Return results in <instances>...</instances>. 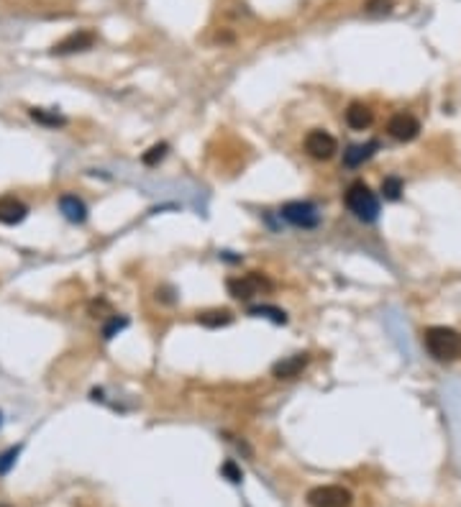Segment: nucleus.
<instances>
[{"label": "nucleus", "instance_id": "f3484780", "mask_svg": "<svg viewBox=\"0 0 461 507\" xmlns=\"http://www.w3.org/2000/svg\"><path fill=\"white\" fill-rule=\"evenodd\" d=\"M167 149H169L167 143H157V146H151V149L146 151V154H143L141 162H143V164H146V166H157V164H159V162H162V159L167 157Z\"/></svg>", "mask_w": 461, "mask_h": 507}, {"label": "nucleus", "instance_id": "2eb2a0df", "mask_svg": "<svg viewBox=\"0 0 461 507\" xmlns=\"http://www.w3.org/2000/svg\"><path fill=\"white\" fill-rule=\"evenodd\" d=\"M251 315H256V318H269V320H274V323H287V315H285V310H279V308H272V305H256V308H251L249 310Z\"/></svg>", "mask_w": 461, "mask_h": 507}, {"label": "nucleus", "instance_id": "423d86ee", "mask_svg": "<svg viewBox=\"0 0 461 507\" xmlns=\"http://www.w3.org/2000/svg\"><path fill=\"white\" fill-rule=\"evenodd\" d=\"M336 149H338L336 139L328 134V131H320V128L311 131L308 139H305V151H308L313 159H331L336 154Z\"/></svg>", "mask_w": 461, "mask_h": 507}, {"label": "nucleus", "instance_id": "39448f33", "mask_svg": "<svg viewBox=\"0 0 461 507\" xmlns=\"http://www.w3.org/2000/svg\"><path fill=\"white\" fill-rule=\"evenodd\" d=\"M279 215L285 218L287 223H292L297 228H315L320 223V215L315 210L313 203H302V200H292V203H285Z\"/></svg>", "mask_w": 461, "mask_h": 507}, {"label": "nucleus", "instance_id": "4468645a", "mask_svg": "<svg viewBox=\"0 0 461 507\" xmlns=\"http://www.w3.org/2000/svg\"><path fill=\"white\" fill-rule=\"evenodd\" d=\"M233 320L230 310H208V313H200L198 323L205 325V328H221V325H228Z\"/></svg>", "mask_w": 461, "mask_h": 507}, {"label": "nucleus", "instance_id": "a211bd4d", "mask_svg": "<svg viewBox=\"0 0 461 507\" xmlns=\"http://www.w3.org/2000/svg\"><path fill=\"white\" fill-rule=\"evenodd\" d=\"M31 118L39 120V123H44V126H64L62 116H56V113H47V111H41V108H33Z\"/></svg>", "mask_w": 461, "mask_h": 507}, {"label": "nucleus", "instance_id": "b1692460", "mask_svg": "<svg viewBox=\"0 0 461 507\" xmlns=\"http://www.w3.org/2000/svg\"><path fill=\"white\" fill-rule=\"evenodd\" d=\"M0 507H3V505H0Z\"/></svg>", "mask_w": 461, "mask_h": 507}, {"label": "nucleus", "instance_id": "1a4fd4ad", "mask_svg": "<svg viewBox=\"0 0 461 507\" xmlns=\"http://www.w3.org/2000/svg\"><path fill=\"white\" fill-rule=\"evenodd\" d=\"M93 44H95V36L90 31H75L64 41H59L52 52H54V54H72V52H85V49H90Z\"/></svg>", "mask_w": 461, "mask_h": 507}, {"label": "nucleus", "instance_id": "412c9836", "mask_svg": "<svg viewBox=\"0 0 461 507\" xmlns=\"http://www.w3.org/2000/svg\"><path fill=\"white\" fill-rule=\"evenodd\" d=\"M221 471H223V476H228V482H233V484H239L241 482V469L233 464V461H226L221 467Z\"/></svg>", "mask_w": 461, "mask_h": 507}, {"label": "nucleus", "instance_id": "f03ea898", "mask_svg": "<svg viewBox=\"0 0 461 507\" xmlns=\"http://www.w3.org/2000/svg\"><path fill=\"white\" fill-rule=\"evenodd\" d=\"M343 200H346V208L357 215L359 221H364V223L377 221V215H380V200H377V195L369 190V185L359 182V180L357 182H351L346 195H343Z\"/></svg>", "mask_w": 461, "mask_h": 507}, {"label": "nucleus", "instance_id": "4be33fe9", "mask_svg": "<svg viewBox=\"0 0 461 507\" xmlns=\"http://www.w3.org/2000/svg\"><path fill=\"white\" fill-rule=\"evenodd\" d=\"M126 325H128V320H126V318H120V320H118V318H113V320H111V325H105L103 336H105V338H113V336H116V333H118V331H123V328H126Z\"/></svg>", "mask_w": 461, "mask_h": 507}, {"label": "nucleus", "instance_id": "5701e85b", "mask_svg": "<svg viewBox=\"0 0 461 507\" xmlns=\"http://www.w3.org/2000/svg\"><path fill=\"white\" fill-rule=\"evenodd\" d=\"M0 423H3V415H0Z\"/></svg>", "mask_w": 461, "mask_h": 507}, {"label": "nucleus", "instance_id": "aec40b11", "mask_svg": "<svg viewBox=\"0 0 461 507\" xmlns=\"http://www.w3.org/2000/svg\"><path fill=\"white\" fill-rule=\"evenodd\" d=\"M392 10V0H369L366 3V13L372 16H382V13H390Z\"/></svg>", "mask_w": 461, "mask_h": 507}, {"label": "nucleus", "instance_id": "6e6552de", "mask_svg": "<svg viewBox=\"0 0 461 507\" xmlns=\"http://www.w3.org/2000/svg\"><path fill=\"white\" fill-rule=\"evenodd\" d=\"M308 361H311L308 354H295V357H287L272 366V374H274L277 380H295V377H300V372L308 366Z\"/></svg>", "mask_w": 461, "mask_h": 507}, {"label": "nucleus", "instance_id": "dca6fc26", "mask_svg": "<svg viewBox=\"0 0 461 507\" xmlns=\"http://www.w3.org/2000/svg\"><path fill=\"white\" fill-rule=\"evenodd\" d=\"M382 195H384V200H400V195H403V180L400 177L382 180Z\"/></svg>", "mask_w": 461, "mask_h": 507}, {"label": "nucleus", "instance_id": "20e7f679", "mask_svg": "<svg viewBox=\"0 0 461 507\" xmlns=\"http://www.w3.org/2000/svg\"><path fill=\"white\" fill-rule=\"evenodd\" d=\"M354 497L346 487L338 484H323L308 492V505L311 507H351Z\"/></svg>", "mask_w": 461, "mask_h": 507}, {"label": "nucleus", "instance_id": "9d476101", "mask_svg": "<svg viewBox=\"0 0 461 507\" xmlns=\"http://www.w3.org/2000/svg\"><path fill=\"white\" fill-rule=\"evenodd\" d=\"M29 213V208L16 200L13 195H6V198H0V223H6V226H16L21 223Z\"/></svg>", "mask_w": 461, "mask_h": 507}, {"label": "nucleus", "instance_id": "0eeeda50", "mask_svg": "<svg viewBox=\"0 0 461 507\" xmlns=\"http://www.w3.org/2000/svg\"><path fill=\"white\" fill-rule=\"evenodd\" d=\"M387 131L398 141H413L415 136L421 134V120L415 118V116H410V113H398V116L390 118Z\"/></svg>", "mask_w": 461, "mask_h": 507}, {"label": "nucleus", "instance_id": "f257e3e1", "mask_svg": "<svg viewBox=\"0 0 461 507\" xmlns=\"http://www.w3.org/2000/svg\"><path fill=\"white\" fill-rule=\"evenodd\" d=\"M423 343L436 361H456L461 359V333L446 325H430L423 333Z\"/></svg>", "mask_w": 461, "mask_h": 507}, {"label": "nucleus", "instance_id": "6ab92c4d", "mask_svg": "<svg viewBox=\"0 0 461 507\" xmlns=\"http://www.w3.org/2000/svg\"><path fill=\"white\" fill-rule=\"evenodd\" d=\"M18 453H21V446H16V448H8V451L0 456V474H8V469L16 464Z\"/></svg>", "mask_w": 461, "mask_h": 507}, {"label": "nucleus", "instance_id": "ddd939ff", "mask_svg": "<svg viewBox=\"0 0 461 507\" xmlns=\"http://www.w3.org/2000/svg\"><path fill=\"white\" fill-rule=\"evenodd\" d=\"M380 143L377 141H369V143H357V146H349V149L343 151V164L346 166H359L364 164L366 159L372 157L374 151H377Z\"/></svg>", "mask_w": 461, "mask_h": 507}, {"label": "nucleus", "instance_id": "f8f14e48", "mask_svg": "<svg viewBox=\"0 0 461 507\" xmlns=\"http://www.w3.org/2000/svg\"><path fill=\"white\" fill-rule=\"evenodd\" d=\"M59 210H62L64 218L72 223H82L88 218V208H85V203H82L77 195H64V198L59 200Z\"/></svg>", "mask_w": 461, "mask_h": 507}, {"label": "nucleus", "instance_id": "7ed1b4c3", "mask_svg": "<svg viewBox=\"0 0 461 507\" xmlns=\"http://www.w3.org/2000/svg\"><path fill=\"white\" fill-rule=\"evenodd\" d=\"M228 292L236 297V300H251L254 295H262L264 290H272V282L259 272H249V274H241V277H230L226 282Z\"/></svg>", "mask_w": 461, "mask_h": 507}, {"label": "nucleus", "instance_id": "9b49d317", "mask_svg": "<svg viewBox=\"0 0 461 507\" xmlns=\"http://www.w3.org/2000/svg\"><path fill=\"white\" fill-rule=\"evenodd\" d=\"M372 120H374V113L364 103H351L346 108V123L354 131H366V128L372 126Z\"/></svg>", "mask_w": 461, "mask_h": 507}]
</instances>
